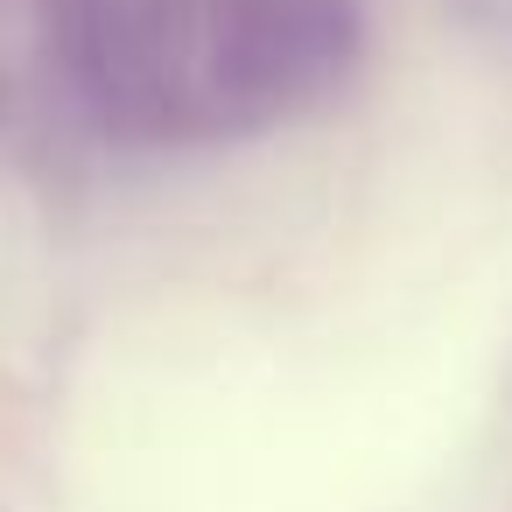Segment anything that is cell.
<instances>
[{"instance_id": "1", "label": "cell", "mask_w": 512, "mask_h": 512, "mask_svg": "<svg viewBox=\"0 0 512 512\" xmlns=\"http://www.w3.org/2000/svg\"><path fill=\"white\" fill-rule=\"evenodd\" d=\"M344 0H127L99 22L106 113L148 134H225L344 71Z\"/></svg>"}]
</instances>
